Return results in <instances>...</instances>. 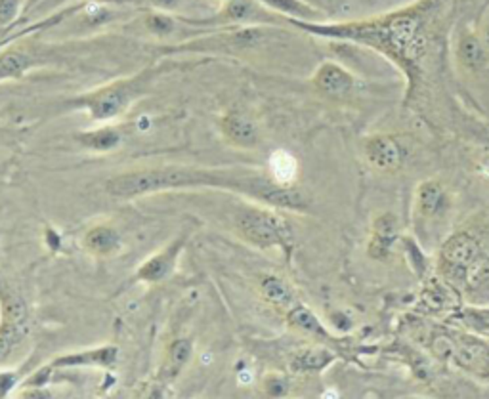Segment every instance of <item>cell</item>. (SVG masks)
<instances>
[{"instance_id":"6da1fadb","label":"cell","mask_w":489,"mask_h":399,"mask_svg":"<svg viewBox=\"0 0 489 399\" xmlns=\"http://www.w3.org/2000/svg\"><path fill=\"white\" fill-rule=\"evenodd\" d=\"M214 187L255 197L266 204L287 211H306L308 201L299 189L277 184L272 176L247 170H203L189 167H165L118 174L108 180L106 191L117 199H132L170 189Z\"/></svg>"},{"instance_id":"7a4b0ae2","label":"cell","mask_w":489,"mask_h":399,"mask_svg":"<svg viewBox=\"0 0 489 399\" xmlns=\"http://www.w3.org/2000/svg\"><path fill=\"white\" fill-rule=\"evenodd\" d=\"M161 71L162 69L159 67H147L136 73V75L113 81L109 84L94 88L91 92L73 98L69 100L67 106L71 109L84 111L91 117V121H113L117 117H121L140 96L150 91V86L153 84L157 75H161Z\"/></svg>"},{"instance_id":"3957f363","label":"cell","mask_w":489,"mask_h":399,"mask_svg":"<svg viewBox=\"0 0 489 399\" xmlns=\"http://www.w3.org/2000/svg\"><path fill=\"white\" fill-rule=\"evenodd\" d=\"M237 231L241 238L257 248L270 250L279 248L291 256L294 248V233L289 221L264 206H245L235 216Z\"/></svg>"},{"instance_id":"277c9868","label":"cell","mask_w":489,"mask_h":399,"mask_svg":"<svg viewBox=\"0 0 489 399\" xmlns=\"http://www.w3.org/2000/svg\"><path fill=\"white\" fill-rule=\"evenodd\" d=\"M480 245L468 233H455L441 245L440 270L453 279H467L478 272Z\"/></svg>"},{"instance_id":"5b68a950","label":"cell","mask_w":489,"mask_h":399,"mask_svg":"<svg viewBox=\"0 0 489 399\" xmlns=\"http://www.w3.org/2000/svg\"><path fill=\"white\" fill-rule=\"evenodd\" d=\"M0 309H3V319H0V360H4L27 336L29 327L27 308L16 294L8 291L0 292Z\"/></svg>"},{"instance_id":"8992f818","label":"cell","mask_w":489,"mask_h":399,"mask_svg":"<svg viewBox=\"0 0 489 399\" xmlns=\"http://www.w3.org/2000/svg\"><path fill=\"white\" fill-rule=\"evenodd\" d=\"M450 209L448 191L436 180H424L415 189L413 216L419 230L440 221Z\"/></svg>"},{"instance_id":"52a82bcc","label":"cell","mask_w":489,"mask_h":399,"mask_svg":"<svg viewBox=\"0 0 489 399\" xmlns=\"http://www.w3.org/2000/svg\"><path fill=\"white\" fill-rule=\"evenodd\" d=\"M363 155L379 172H396L404 167L406 150L394 136L375 134L363 143Z\"/></svg>"},{"instance_id":"ba28073f","label":"cell","mask_w":489,"mask_h":399,"mask_svg":"<svg viewBox=\"0 0 489 399\" xmlns=\"http://www.w3.org/2000/svg\"><path fill=\"white\" fill-rule=\"evenodd\" d=\"M220 130L231 145L243 147V150L257 147L260 142V132H258L257 123L243 111L231 109V111L222 115Z\"/></svg>"},{"instance_id":"9c48e42d","label":"cell","mask_w":489,"mask_h":399,"mask_svg":"<svg viewBox=\"0 0 489 399\" xmlns=\"http://www.w3.org/2000/svg\"><path fill=\"white\" fill-rule=\"evenodd\" d=\"M355 77L343 65L327 62L321 64L314 73V86L329 98H346L355 91Z\"/></svg>"},{"instance_id":"30bf717a","label":"cell","mask_w":489,"mask_h":399,"mask_svg":"<svg viewBox=\"0 0 489 399\" xmlns=\"http://www.w3.org/2000/svg\"><path fill=\"white\" fill-rule=\"evenodd\" d=\"M186 245V239H174L170 245H167L159 253H155L150 260H145L138 272H136V279L144 281V283H159V281L167 279L172 272L174 265L178 262V256H180L182 248Z\"/></svg>"},{"instance_id":"8fae6325","label":"cell","mask_w":489,"mask_h":399,"mask_svg":"<svg viewBox=\"0 0 489 399\" xmlns=\"http://www.w3.org/2000/svg\"><path fill=\"white\" fill-rule=\"evenodd\" d=\"M118 360V348L117 346H98L92 350H83L75 353H64V356L56 358L50 365L56 369H73V367H101L109 369Z\"/></svg>"},{"instance_id":"7c38bea8","label":"cell","mask_w":489,"mask_h":399,"mask_svg":"<svg viewBox=\"0 0 489 399\" xmlns=\"http://www.w3.org/2000/svg\"><path fill=\"white\" fill-rule=\"evenodd\" d=\"M287 323L291 325V329L304 333L308 336H314L318 340H329V333L325 331L321 321L318 316L312 312V309L306 308L304 304L296 302L291 309H287Z\"/></svg>"},{"instance_id":"4fadbf2b","label":"cell","mask_w":489,"mask_h":399,"mask_svg":"<svg viewBox=\"0 0 489 399\" xmlns=\"http://www.w3.org/2000/svg\"><path fill=\"white\" fill-rule=\"evenodd\" d=\"M191 356H194V343L189 338H176L169 346L165 365L161 369L162 380H174L178 375L184 371V367L189 363Z\"/></svg>"},{"instance_id":"5bb4252c","label":"cell","mask_w":489,"mask_h":399,"mask_svg":"<svg viewBox=\"0 0 489 399\" xmlns=\"http://www.w3.org/2000/svg\"><path fill=\"white\" fill-rule=\"evenodd\" d=\"M396 228H397V220L392 214H382L375 220L373 239H371V245H369V255H371L375 260L389 256V250L396 238Z\"/></svg>"},{"instance_id":"9a60e30c","label":"cell","mask_w":489,"mask_h":399,"mask_svg":"<svg viewBox=\"0 0 489 399\" xmlns=\"http://www.w3.org/2000/svg\"><path fill=\"white\" fill-rule=\"evenodd\" d=\"M258 4L270 8L287 20H299V22H319L321 12L308 4L306 0H257Z\"/></svg>"},{"instance_id":"2e32d148","label":"cell","mask_w":489,"mask_h":399,"mask_svg":"<svg viewBox=\"0 0 489 399\" xmlns=\"http://www.w3.org/2000/svg\"><path fill=\"white\" fill-rule=\"evenodd\" d=\"M260 294L266 302H270L279 309H285V312L296 304L291 285L277 275H264L260 279Z\"/></svg>"},{"instance_id":"e0dca14e","label":"cell","mask_w":489,"mask_h":399,"mask_svg":"<svg viewBox=\"0 0 489 399\" xmlns=\"http://www.w3.org/2000/svg\"><path fill=\"white\" fill-rule=\"evenodd\" d=\"M35 67V57L20 48L0 52V82L22 79L29 69Z\"/></svg>"},{"instance_id":"ac0fdd59","label":"cell","mask_w":489,"mask_h":399,"mask_svg":"<svg viewBox=\"0 0 489 399\" xmlns=\"http://www.w3.org/2000/svg\"><path fill=\"white\" fill-rule=\"evenodd\" d=\"M335 361V353L327 348H306L294 353L291 369L294 373H319Z\"/></svg>"},{"instance_id":"d6986e66","label":"cell","mask_w":489,"mask_h":399,"mask_svg":"<svg viewBox=\"0 0 489 399\" xmlns=\"http://www.w3.org/2000/svg\"><path fill=\"white\" fill-rule=\"evenodd\" d=\"M75 140L86 147V150L100 152V153H108L121 143V132H118L115 126H100L94 130H86V132H77Z\"/></svg>"},{"instance_id":"ffe728a7","label":"cell","mask_w":489,"mask_h":399,"mask_svg":"<svg viewBox=\"0 0 489 399\" xmlns=\"http://www.w3.org/2000/svg\"><path fill=\"white\" fill-rule=\"evenodd\" d=\"M84 245L91 253L98 256H108L118 248L121 239H118V233L109 226H96L84 235Z\"/></svg>"},{"instance_id":"44dd1931","label":"cell","mask_w":489,"mask_h":399,"mask_svg":"<svg viewBox=\"0 0 489 399\" xmlns=\"http://www.w3.org/2000/svg\"><path fill=\"white\" fill-rule=\"evenodd\" d=\"M458 57H461V64L465 67L476 71L485 65L487 50L478 37L468 35L461 42H458Z\"/></svg>"},{"instance_id":"7402d4cb","label":"cell","mask_w":489,"mask_h":399,"mask_svg":"<svg viewBox=\"0 0 489 399\" xmlns=\"http://www.w3.org/2000/svg\"><path fill=\"white\" fill-rule=\"evenodd\" d=\"M270 167L272 178L281 186H291L293 180L296 178V172H299L294 157L289 155L287 152H275L270 159Z\"/></svg>"},{"instance_id":"603a6c76","label":"cell","mask_w":489,"mask_h":399,"mask_svg":"<svg viewBox=\"0 0 489 399\" xmlns=\"http://www.w3.org/2000/svg\"><path fill=\"white\" fill-rule=\"evenodd\" d=\"M257 0H226L216 22H249L257 13Z\"/></svg>"},{"instance_id":"cb8c5ba5","label":"cell","mask_w":489,"mask_h":399,"mask_svg":"<svg viewBox=\"0 0 489 399\" xmlns=\"http://www.w3.org/2000/svg\"><path fill=\"white\" fill-rule=\"evenodd\" d=\"M145 27H147V31L157 35V37H169L176 31V20L172 16H169L167 12L159 10L153 13H147Z\"/></svg>"},{"instance_id":"d4e9b609","label":"cell","mask_w":489,"mask_h":399,"mask_svg":"<svg viewBox=\"0 0 489 399\" xmlns=\"http://www.w3.org/2000/svg\"><path fill=\"white\" fill-rule=\"evenodd\" d=\"M264 390L270 397H284L289 392V382L281 375H270L264 380Z\"/></svg>"},{"instance_id":"484cf974","label":"cell","mask_w":489,"mask_h":399,"mask_svg":"<svg viewBox=\"0 0 489 399\" xmlns=\"http://www.w3.org/2000/svg\"><path fill=\"white\" fill-rule=\"evenodd\" d=\"M22 0H0V27L10 25L20 16Z\"/></svg>"},{"instance_id":"4316f807","label":"cell","mask_w":489,"mask_h":399,"mask_svg":"<svg viewBox=\"0 0 489 399\" xmlns=\"http://www.w3.org/2000/svg\"><path fill=\"white\" fill-rule=\"evenodd\" d=\"M52 373H54L52 365H47L44 369H40V371H37L35 375L29 377V378L23 382V386H27V388H35V390H37V388L44 386V384H47V382L52 378Z\"/></svg>"},{"instance_id":"83f0119b","label":"cell","mask_w":489,"mask_h":399,"mask_svg":"<svg viewBox=\"0 0 489 399\" xmlns=\"http://www.w3.org/2000/svg\"><path fill=\"white\" fill-rule=\"evenodd\" d=\"M474 169H476V174L482 180L489 182V152H484L474 159Z\"/></svg>"},{"instance_id":"f1b7e54d","label":"cell","mask_w":489,"mask_h":399,"mask_svg":"<svg viewBox=\"0 0 489 399\" xmlns=\"http://www.w3.org/2000/svg\"><path fill=\"white\" fill-rule=\"evenodd\" d=\"M16 384H18V377L16 375L8 373V371L0 373V397L8 395L13 390V386H16Z\"/></svg>"},{"instance_id":"f546056e","label":"cell","mask_w":489,"mask_h":399,"mask_svg":"<svg viewBox=\"0 0 489 399\" xmlns=\"http://www.w3.org/2000/svg\"><path fill=\"white\" fill-rule=\"evenodd\" d=\"M150 3H152L157 10L170 12V10H174L178 4H180V0H150Z\"/></svg>"},{"instance_id":"4dcf8cb0","label":"cell","mask_w":489,"mask_h":399,"mask_svg":"<svg viewBox=\"0 0 489 399\" xmlns=\"http://www.w3.org/2000/svg\"><path fill=\"white\" fill-rule=\"evenodd\" d=\"M67 3H69V0H42V3L37 6V10H52V8H57V6H64Z\"/></svg>"},{"instance_id":"1f68e13d","label":"cell","mask_w":489,"mask_h":399,"mask_svg":"<svg viewBox=\"0 0 489 399\" xmlns=\"http://www.w3.org/2000/svg\"><path fill=\"white\" fill-rule=\"evenodd\" d=\"M40 3H42V0H27V4H25L23 10H25V12H31V10L37 8Z\"/></svg>"},{"instance_id":"d6a6232c","label":"cell","mask_w":489,"mask_h":399,"mask_svg":"<svg viewBox=\"0 0 489 399\" xmlns=\"http://www.w3.org/2000/svg\"><path fill=\"white\" fill-rule=\"evenodd\" d=\"M224 3H226V0H224Z\"/></svg>"}]
</instances>
